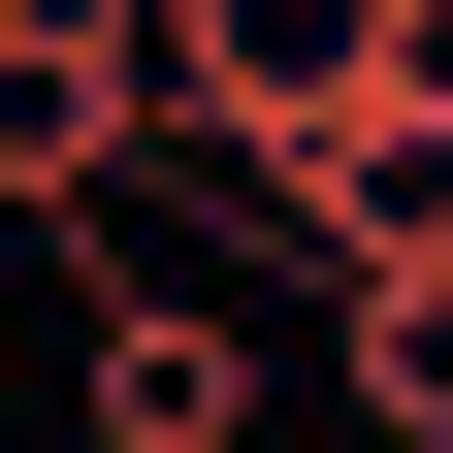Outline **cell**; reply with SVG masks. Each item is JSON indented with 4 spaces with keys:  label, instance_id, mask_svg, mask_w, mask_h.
Returning a JSON list of instances; mask_svg holds the SVG:
<instances>
[{
    "label": "cell",
    "instance_id": "3957f363",
    "mask_svg": "<svg viewBox=\"0 0 453 453\" xmlns=\"http://www.w3.org/2000/svg\"><path fill=\"white\" fill-rule=\"evenodd\" d=\"M388 65H453V0H162V97H195V162L259 195L292 130H357Z\"/></svg>",
    "mask_w": 453,
    "mask_h": 453
},
{
    "label": "cell",
    "instance_id": "7a4b0ae2",
    "mask_svg": "<svg viewBox=\"0 0 453 453\" xmlns=\"http://www.w3.org/2000/svg\"><path fill=\"white\" fill-rule=\"evenodd\" d=\"M65 453H259V324L162 226H65Z\"/></svg>",
    "mask_w": 453,
    "mask_h": 453
},
{
    "label": "cell",
    "instance_id": "5b68a950",
    "mask_svg": "<svg viewBox=\"0 0 453 453\" xmlns=\"http://www.w3.org/2000/svg\"><path fill=\"white\" fill-rule=\"evenodd\" d=\"M324 388H357L388 453H453V259H421V292H324Z\"/></svg>",
    "mask_w": 453,
    "mask_h": 453
},
{
    "label": "cell",
    "instance_id": "277c9868",
    "mask_svg": "<svg viewBox=\"0 0 453 453\" xmlns=\"http://www.w3.org/2000/svg\"><path fill=\"white\" fill-rule=\"evenodd\" d=\"M259 259H324V292H421V259H453V65H388L357 130H292V162H259Z\"/></svg>",
    "mask_w": 453,
    "mask_h": 453
},
{
    "label": "cell",
    "instance_id": "6da1fadb",
    "mask_svg": "<svg viewBox=\"0 0 453 453\" xmlns=\"http://www.w3.org/2000/svg\"><path fill=\"white\" fill-rule=\"evenodd\" d=\"M162 162H195V97H162V0H0V259L130 226Z\"/></svg>",
    "mask_w": 453,
    "mask_h": 453
}]
</instances>
